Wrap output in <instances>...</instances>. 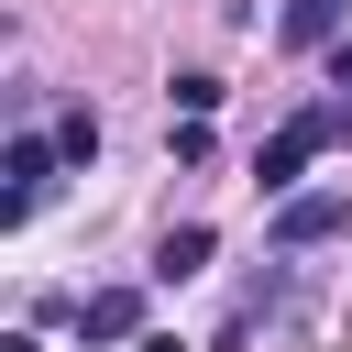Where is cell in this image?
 <instances>
[{"mask_svg": "<svg viewBox=\"0 0 352 352\" xmlns=\"http://www.w3.org/2000/svg\"><path fill=\"white\" fill-rule=\"evenodd\" d=\"M341 11H352V0H286V22H275V33L308 55V44H330V33H341Z\"/></svg>", "mask_w": 352, "mask_h": 352, "instance_id": "obj_6", "label": "cell"}, {"mask_svg": "<svg viewBox=\"0 0 352 352\" xmlns=\"http://www.w3.org/2000/svg\"><path fill=\"white\" fill-rule=\"evenodd\" d=\"M165 99H176V121H209V110H220V77H176Z\"/></svg>", "mask_w": 352, "mask_h": 352, "instance_id": "obj_8", "label": "cell"}, {"mask_svg": "<svg viewBox=\"0 0 352 352\" xmlns=\"http://www.w3.org/2000/svg\"><path fill=\"white\" fill-rule=\"evenodd\" d=\"M341 231H352V198H341V187H308V198H286V209H275V242H286V253L341 242Z\"/></svg>", "mask_w": 352, "mask_h": 352, "instance_id": "obj_3", "label": "cell"}, {"mask_svg": "<svg viewBox=\"0 0 352 352\" xmlns=\"http://www.w3.org/2000/svg\"><path fill=\"white\" fill-rule=\"evenodd\" d=\"M55 132H11V154H0V220H33V198L55 187Z\"/></svg>", "mask_w": 352, "mask_h": 352, "instance_id": "obj_2", "label": "cell"}, {"mask_svg": "<svg viewBox=\"0 0 352 352\" xmlns=\"http://www.w3.org/2000/svg\"><path fill=\"white\" fill-rule=\"evenodd\" d=\"M330 99H352V44H341V55H330Z\"/></svg>", "mask_w": 352, "mask_h": 352, "instance_id": "obj_9", "label": "cell"}, {"mask_svg": "<svg viewBox=\"0 0 352 352\" xmlns=\"http://www.w3.org/2000/svg\"><path fill=\"white\" fill-rule=\"evenodd\" d=\"M55 154H66V165H99V110H66V121H55Z\"/></svg>", "mask_w": 352, "mask_h": 352, "instance_id": "obj_7", "label": "cell"}, {"mask_svg": "<svg viewBox=\"0 0 352 352\" xmlns=\"http://www.w3.org/2000/svg\"><path fill=\"white\" fill-rule=\"evenodd\" d=\"M132 352H187V341H176V330H143V341H132Z\"/></svg>", "mask_w": 352, "mask_h": 352, "instance_id": "obj_10", "label": "cell"}, {"mask_svg": "<svg viewBox=\"0 0 352 352\" xmlns=\"http://www.w3.org/2000/svg\"><path fill=\"white\" fill-rule=\"evenodd\" d=\"M341 132H352V99H308L297 121H275V132H264V154H253V187H264V198H286V187H297V176H308V165H319Z\"/></svg>", "mask_w": 352, "mask_h": 352, "instance_id": "obj_1", "label": "cell"}, {"mask_svg": "<svg viewBox=\"0 0 352 352\" xmlns=\"http://www.w3.org/2000/svg\"><path fill=\"white\" fill-rule=\"evenodd\" d=\"M0 352H44V341H33V330H11V341H0Z\"/></svg>", "mask_w": 352, "mask_h": 352, "instance_id": "obj_11", "label": "cell"}, {"mask_svg": "<svg viewBox=\"0 0 352 352\" xmlns=\"http://www.w3.org/2000/svg\"><path fill=\"white\" fill-rule=\"evenodd\" d=\"M209 253H220V231H209V220H176V231L154 242V275L187 286V275H209Z\"/></svg>", "mask_w": 352, "mask_h": 352, "instance_id": "obj_4", "label": "cell"}, {"mask_svg": "<svg viewBox=\"0 0 352 352\" xmlns=\"http://www.w3.org/2000/svg\"><path fill=\"white\" fill-rule=\"evenodd\" d=\"M77 330H88V341H143V286H99V297L77 308Z\"/></svg>", "mask_w": 352, "mask_h": 352, "instance_id": "obj_5", "label": "cell"}]
</instances>
